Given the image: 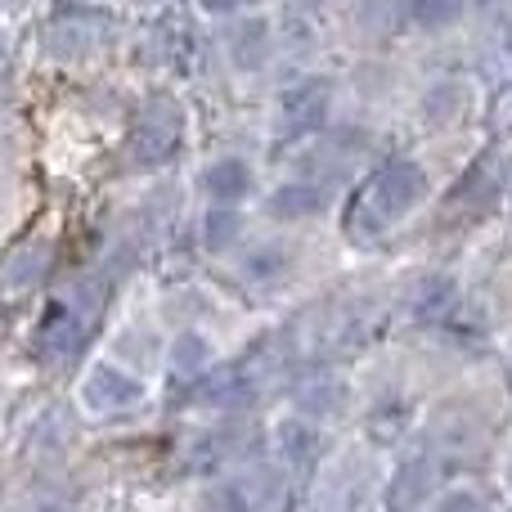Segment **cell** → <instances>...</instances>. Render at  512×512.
I'll return each mask as SVG.
<instances>
[{
    "label": "cell",
    "mask_w": 512,
    "mask_h": 512,
    "mask_svg": "<svg viewBox=\"0 0 512 512\" xmlns=\"http://www.w3.org/2000/svg\"><path fill=\"white\" fill-rule=\"evenodd\" d=\"M427 198V171L418 162H387L378 176L369 180L360 207H355V225H364L369 234H382L387 225H396L400 216H409Z\"/></svg>",
    "instance_id": "obj_1"
},
{
    "label": "cell",
    "mask_w": 512,
    "mask_h": 512,
    "mask_svg": "<svg viewBox=\"0 0 512 512\" xmlns=\"http://www.w3.org/2000/svg\"><path fill=\"white\" fill-rule=\"evenodd\" d=\"M176 149H180V113L171 104H153L135 122L131 140H126V158L135 167H162V162H171Z\"/></svg>",
    "instance_id": "obj_2"
},
{
    "label": "cell",
    "mask_w": 512,
    "mask_h": 512,
    "mask_svg": "<svg viewBox=\"0 0 512 512\" xmlns=\"http://www.w3.org/2000/svg\"><path fill=\"white\" fill-rule=\"evenodd\" d=\"M81 400H86L90 414H122V409L144 400V382L135 373L117 369V364H95L81 382Z\"/></svg>",
    "instance_id": "obj_3"
},
{
    "label": "cell",
    "mask_w": 512,
    "mask_h": 512,
    "mask_svg": "<svg viewBox=\"0 0 512 512\" xmlns=\"http://www.w3.org/2000/svg\"><path fill=\"white\" fill-rule=\"evenodd\" d=\"M81 342H86V324H81V315L68 306V301H59V306L45 310V319L36 324V333H32L36 355L50 360V364L72 360V355L81 351Z\"/></svg>",
    "instance_id": "obj_4"
},
{
    "label": "cell",
    "mask_w": 512,
    "mask_h": 512,
    "mask_svg": "<svg viewBox=\"0 0 512 512\" xmlns=\"http://www.w3.org/2000/svg\"><path fill=\"white\" fill-rule=\"evenodd\" d=\"M292 400H297V414L301 418H310V423H324V418L342 414L346 382L337 378V373H328V369H315V373H306V378L292 387Z\"/></svg>",
    "instance_id": "obj_5"
},
{
    "label": "cell",
    "mask_w": 512,
    "mask_h": 512,
    "mask_svg": "<svg viewBox=\"0 0 512 512\" xmlns=\"http://www.w3.org/2000/svg\"><path fill=\"white\" fill-rule=\"evenodd\" d=\"M328 104H333L328 81L310 77V81H301V86H292L288 95H283V131H288V135L315 131V126L328 117Z\"/></svg>",
    "instance_id": "obj_6"
},
{
    "label": "cell",
    "mask_w": 512,
    "mask_h": 512,
    "mask_svg": "<svg viewBox=\"0 0 512 512\" xmlns=\"http://www.w3.org/2000/svg\"><path fill=\"white\" fill-rule=\"evenodd\" d=\"M256 396H261V382H256L243 364L239 369H221L198 382V400L212 409H234V414H243L248 405H256Z\"/></svg>",
    "instance_id": "obj_7"
},
{
    "label": "cell",
    "mask_w": 512,
    "mask_h": 512,
    "mask_svg": "<svg viewBox=\"0 0 512 512\" xmlns=\"http://www.w3.org/2000/svg\"><path fill=\"white\" fill-rule=\"evenodd\" d=\"M274 454H279L288 468H310V463H319V454H324V432H319V423H310V418H283L279 427H274Z\"/></svg>",
    "instance_id": "obj_8"
},
{
    "label": "cell",
    "mask_w": 512,
    "mask_h": 512,
    "mask_svg": "<svg viewBox=\"0 0 512 512\" xmlns=\"http://www.w3.org/2000/svg\"><path fill=\"white\" fill-rule=\"evenodd\" d=\"M203 194L221 207H234L252 194V167L243 158H216L203 171Z\"/></svg>",
    "instance_id": "obj_9"
},
{
    "label": "cell",
    "mask_w": 512,
    "mask_h": 512,
    "mask_svg": "<svg viewBox=\"0 0 512 512\" xmlns=\"http://www.w3.org/2000/svg\"><path fill=\"white\" fill-rule=\"evenodd\" d=\"M432 481H436V472H432V463H427V459L400 463L396 477H391V486H387V508H391V512L418 508L427 495H432Z\"/></svg>",
    "instance_id": "obj_10"
},
{
    "label": "cell",
    "mask_w": 512,
    "mask_h": 512,
    "mask_svg": "<svg viewBox=\"0 0 512 512\" xmlns=\"http://www.w3.org/2000/svg\"><path fill=\"white\" fill-rule=\"evenodd\" d=\"M225 45H230L234 68L252 72V68H261V63L270 59V27H265V18H234Z\"/></svg>",
    "instance_id": "obj_11"
},
{
    "label": "cell",
    "mask_w": 512,
    "mask_h": 512,
    "mask_svg": "<svg viewBox=\"0 0 512 512\" xmlns=\"http://www.w3.org/2000/svg\"><path fill=\"white\" fill-rule=\"evenodd\" d=\"M328 207V194L319 185H306V180H297V185H283L270 194V203H265V212L274 216V221H306V216H319Z\"/></svg>",
    "instance_id": "obj_12"
},
{
    "label": "cell",
    "mask_w": 512,
    "mask_h": 512,
    "mask_svg": "<svg viewBox=\"0 0 512 512\" xmlns=\"http://www.w3.org/2000/svg\"><path fill=\"white\" fill-rule=\"evenodd\" d=\"M409 310H414V319H445L454 310V283L445 274L418 279L414 292H409Z\"/></svg>",
    "instance_id": "obj_13"
},
{
    "label": "cell",
    "mask_w": 512,
    "mask_h": 512,
    "mask_svg": "<svg viewBox=\"0 0 512 512\" xmlns=\"http://www.w3.org/2000/svg\"><path fill=\"white\" fill-rule=\"evenodd\" d=\"M167 360H171V373L198 378V373H207V364H212V342H207L203 333H180L176 342H171Z\"/></svg>",
    "instance_id": "obj_14"
},
{
    "label": "cell",
    "mask_w": 512,
    "mask_h": 512,
    "mask_svg": "<svg viewBox=\"0 0 512 512\" xmlns=\"http://www.w3.org/2000/svg\"><path fill=\"white\" fill-rule=\"evenodd\" d=\"M239 234H243V216L234 212V207L207 212V221H203V248L207 252H230L234 243H239Z\"/></svg>",
    "instance_id": "obj_15"
},
{
    "label": "cell",
    "mask_w": 512,
    "mask_h": 512,
    "mask_svg": "<svg viewBox=\"0 0 512 512\" xmlns=\"http://www.w3.org/2000/svg\"><path fill=\"white\" fill-rule=\"evenodd\" d=\"M405 14L414 27L436 32V27H450L463 14V0H405Z\"/></svg>",
    "instance_id": "obj_16"
},
{
    "label": "cell",
    "mask_w": 512,
    "mask_h": 512,
    "mask_svg": "<svg viewBox=\"0 0 512 512\" xmlns=\"http://www.w3.org/2000/svg\"><path fill=\"white\" fill-rule=\"evenodd\" d=\"M99 27L104 23H77V18H59V23L50 27V45L59 54H81V50H90V45L99 41Z\"/></svg>",
    "instance_id": "obj_17"
},
{
    "label": "cell",
    "mask_w": 512,
    "mask_h": 512,
    "mask_svg": "<svg viewBox=\"0 0 512 512\" xmlns=\"http://www.w3.org/2000/svg\"><path fill=\"white\" fill-rule=\"evenodd\" d=\"M288 265H292V252L283 248V243H265V248H256L248 256V279H261V283H270V279H283L288 274Z\"/></svg>",
    "instance_id": "obj_18"
},
{
    "label": "cell",
    "mask_w": 512,
    "mask_h": 512,
    "mask_svg": "<svg viewBox=\"0 0 512 512\" xmlns=\"http://www.w3.org/2000/svg\"><path fill=\"white\" fill-rule=\"evenodd\" d=\"M198 512H252V499L239 481H216V486L203 490Z\"/></svg>",
    "instance_id": "obj_19"
},
{
    "label": "cell",
    "mask_w": 512,
    "mask_h": 512,
    "mask_svg": "<svg viewBox=\"0 0 512 512\" xmlns=\"http://www.w3.org/2000/svg\"><path fill=\"white\" fill-rule=\"evenodd\" d=\"M490 203H495V180L486 176V167H477L454 189V207H490Z\"/></svg>",
    "instance_id": "obj_20"
},
{
    "label": "cell",
    "mask_w": 512,
    "mask_h": 512,
    "mask_svg": "<svg viewBox=\"0 0 512 512\" xmlns=\"http://www.w3.org/2000/svg\"><path fill=\"white\" fill-rule=\"evenodd\" d=\"M41 274H45V248H27V252H18L14 261H9L5 279L14 283V288H32Z\"/></svg>",
    "instance_id": "obj_21"
},
{
    "label": "cell",
    "mask_w": 512,
    "mask_h": 512,
    "mask_svg": "<svg viewBox=\"0 0 512 512\" xmlns=\"http://www.w3.org/2000/svg\"><path fill=\"white\" fill-rule=\"evenodd\" d=\"M423 108H427V122H432V126H445V122H450V117L463 108V90H459V86H436L432 95H427Z\"/></svg>",
    "instance_id": "obj_22"
},
{
    "label": "cell",
    "mask_w": 512,
    "mask_h": 512,
    "mask_svg": "<svg viewBox=\"0 0 512 512\" xmlns=\"http://www.w3.org/2000/svg\"><path fill=\"white\" fill-rule=\"evenodd\" d=\"M441 512H495V508H490V499L477 495V490H450V495L441 499Z\"/></svg>",
    "instance_id": "obj_23"
},
{
    "label": "cell",
    "mask_w": 512,
    "mask_h": 512,
    "mask_svg": "<svg viewBox=\"0 0 512 512\" xmlns=\"http://www.w3.org/2000/svg\"><path fill=\"white\" fill-rule=\"evenodd\" d=\"M203 5H207V9H212V14H230V9H234V5H239V0H203Z\"/></svg>",
    "instance_id": "obj_24"
},
{
    "label": "cell",
    "mask_w": 512,
    "mask_h": 512,
    "mask_svg": "<svg viewBox=\"0 0 512 512\" xmlns=\"http://www.w3.org/2000/svg\"><path fill=\"white\" fill-rule=\"evenodd\" d=\"M508 486H512V463H508Z\"/></svg>",
    "instance_id": "obj_25"
}]
</instances>
